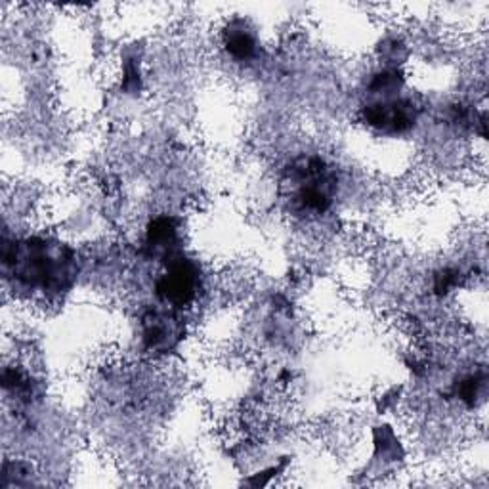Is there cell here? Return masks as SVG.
<instances>
[{
	"instance_id": "cell-1",
	"label": "cell",
	"mask_w": 489,
	"mask_h": 489,
	"mask_svg": "<svg viewBox=\"0 0 489 489\" xmlns=\"http://www.w3.org/2000/svg\"><path fill=\"white\" fill-rule=\"evenodd\" d=\"M3 260L19 281L43 291H64L75 276L71 253L45 239H26L14 243V247L6 244Z\"/></svg>"
},
{
	"instance_id": "cell-2",
	"label": "cell",
	"mask_w": 489,
	"mask_h": 489,
	"mask_svg": "<svg viewBox=\"0 0 489 489\" xmlns=\"http://www.w3.org/2000/svg\"><path fill=\"white\" fill-rule=\"evenodd\" d=\"M289 207L298 216H321L337 195V172L321 157L297 159L287 174Z\"/></svg>"
},
{
	"instance_id": "cell-3",
	"label": "cell",
	"mask_w": 489,
	"mask_h": 489,
	"mask_svg": "<svg viewBox=\"0 0 489 489\" xmlns=\"http://www.w3.org/2000/svg\"><path fill=\"white\" fill-rule=\"evenodd\" d=\"M199 285L201 277L195 264L182 255H174L167 258V270L157 279L155 293L165 304L183 308L195 300Z\"/></svg>"
},
{
	"instance_id": "cell-4",
	"label": "cell",
	"mask_w": 489,
	"mask_h": 489,
	"mask_svg": "<svg viewBox=\"0 0 489 489\" xmlns=\"http://www.w3.org/2000/svg\"><path fill=\"white\" fill-rule=\"evenodd\" d=\"M417 108L411 99L382 98L363 106L361 120L371 130L384 136H400L410 132L417 122Z\"/></svg>"
},
{
	"instance_id": "cell-5",
	"label": "cell",
	"mask_w": 489,
	"mask_h": 489,
	"mask_svg": "<svg viewBox=\"0 0 489 489\" xmlns=\"http://www.w3.org/2000/svg\"><path fill=\"white\" fill-rule=\"evenodd\" d=\"M174 319L167 314L151 312L144 317V340L150 350H169L176 342Z\"/></svg>"
},
{
	"instance_id": "cell-6",
	"label": "cell",
	"mask_w": 489,
	"mask_h": 489,
	"mask_svg": "<svg viewBox=\"0 0 489 489\" xmlns=\"http://www.w3.org/2000/svg\"><path fill=\"white\" fill-rule=\"evenodd\" d=\"M224 48L237 61L251 59L258 48L256 36L243 22H232L224 31Z\"/></svg>"
},
{
	"instance_id": "cell-7",
	"label": "cell",
	"mask_w": 489,
	"mask_h": 489,
	"mask_svg": "<svg viewBox=\"0 0 489 489\" xmlns=\"http://www.w3.org/2000/svg\"><path fill=\"white\" fill-rule=\"evenodd\" d=\"M148 247L153 251V255H162L165 258H171L176 253V241H178V230L172 218H157L151 222L148 228Z\"/></svg>"
},
{
	"instance_id": "cell-8",
	"label": "cell",
	"mask_w": 489,
	"mask_h": 489,
	"mask_svg": "<svg viewBox=\"0 0 489 489\" xmlns=\"http://www.w3.org/2000/svg\"><path fill=\"white\" fill-rule=\"evenodd\" d=\"M401 85H403V77L398 69H384L373 75L369 83V90L371 94H382V98H389L390 94L400 90Z\"/></svg>"
},
{
	"instance_id": "cell-9",
	"label": "cell",
	"mask_w": 489,
	"mask_h": 489,
	"mask_svg": "<svg viewBox=\"0 0 489 489\" xmlns=\"http://www.w3.org/2000/svg\"><path fill=\"white\" fill-rule=\"evenodd\" d=\"M485 384V375L484 373H474V375H468L461 380V384L455 389V394L461 401L468 403V405H474V400L480 396L482 389Z\"/></svg>"
},
{
	"instance_id": "cell-10",
	"label": "cell",
	"mask_w": 489,
	"mask_h": 489,
	"mask_svg": "<svg viewBox=\"0 0 489 489\" xmlns=\"http://www.w3.org/2000/svg\"><path fill=\"white\" fill-rule=\"evenodd\" d=\"M457 283V272L453 270H443L436 276V283H434V289L438 295H447Z\"/></svg>"
}]
</instances>
